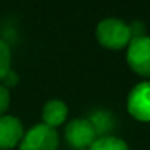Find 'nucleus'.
I'll return each mask as SVG.
<instances>
[{
	"label": "nucleus",
	"instance_id": "f257e3e1",
	"mask_svg": "<svg viewBox=\"0 0 150 150\" xmlns=\"http://www.w3.org/2000/svg\"><path fill=\"white\" fill-rule=\"evenodd\" d=\"M95 37L98 44L110 50H121L129 45L132 39L131 26L118 18H107L97 24Z\"/></svg>",
	"mask_w": 150,
	"mask_h": 150
},
{
	"label": "nucleus",
	"instance_id": "f03ea898",
	"mask_svg": "<svg viewBox=\"0 0 150 150\" xmlns=\"http://www.w3.org/2000/svg\"><path fill=\"white\" fill-rule=\"evenodd\" d=\"M58 144L60 137L57 129L40 123L24 131V136L18 147L20 150H57Z\"/></svg>",
	"mask_w": 150,
	"mask_h": 150
},
{
	"label": "nucleus",
	"instance_id": "7ed1b4c3",
	"mask_svg": "<svg viewBox=\"0 0 150 150\" xmlns=\"http://www.w3.org/2000/svg\"><path fill=\"white\" fill-rule=\"evenodd\" d=\"M126 62L136 74L150 78V36L132 37L126 47Z\"/></svg>",
	"mask_w": 150,
	"mask_h": 150
},
{
	"label": "nucleus",
	"instance_id": "20e7f679",
	"mask_svg": "<svg viewBox=\"0 0 150 150\" xmlns=\"http://www.w3.org/2000/svg\"><path fill=\"white\" fill-rule=\"evenodd\" d=\"M65 139L74 150H89L97 139V132L87 118H76L66 124Z\"/></svg>",
	"mask_w": 150,
	"mask_h": 150
},
{
	"label": "nucleus",
	"instance_id": "39448f33",
	"mask_svg": "<svg viewBox=\"0 0 150 150\" xmlns=\"http://www.w3.org/2000/svg\"><path fill=\"white\" fill-rule=\"evenodd\" d=\"M126 107L134 120L150 123V81H142L131 89Z\"/></svg>",
	"mask_w": 150,
	"mask_h": 150
},
{
	"label": "nucleus",
	"instance_id": "423d86ee",
	"mask_svg": "<svg viewBox=\"0 0 150 150\" xmlns=\"http://www.w3.org/2000/svg\"><path fill=\"white\" fill-rule=\"evenodd\" d=\"M23 136V123L16 116H11V115L0 116V150H10L20 145Z\"/></svg>",
	"mask_w": 150,
	"mask_h": 150
},
{
	"label": "nucleus",
	"instance_id": "0eeeda50",
	"mask_svg": "<svg viewBox=\"0 0 150 150\" xmlns=\"http://www.w3.org/2000/svg\"><path fill=\"white\" fill-rule=\"evenodd\" d=\"M66 116H68V107L63 100H58V98H52L49 100L42 108V121L45 126L49 127H58L62 126L66 121Z\"/></svg>",
	"mask_w": 150,
	"mask_h": 150
},
{
	"label": "nucleus",
	"instance_id": "6e6552de",
	"mask_svg": "<svg viewBox=\"0 0 150 150\" xmlns=\"http://www.w3.org/2000/svg\"><path fill=\"white\" fill-rule=\"evenodd\" d=\"M89 121L92 123L95 132H97V137H103L108 136L111 129L115 126V120H113V115L107 110H95L92 111V115L87 118Z\"/></svg>",
	"mask_w": 150,
	"mask_h": 150
},
{
	"label": "nucleus",
	"instance_id": "1a4fd4ad",
	"mask_svg": "<svg viewBox=\"0 0 150 150\" xmlns=\"http://www.w3.org/2000/svg\"><path fill=\"white\" fill-rule=\"evenodd\" d=\"M89 150H129V147L123 139L116 136H103L97 137Z\"/></svg>",
	"mask_w": 150,
	"mask_h": 150
},
{
	"label": "nucleus",
	"instance_id": "9d476101",
	"mask_svg": "<svg viewBox=\"0 0 150 150\" xmlns=\"http://www.w3.org/2000/svg\"><path fill=\"white\" fill-rule=\"evenodd\" d=\"M11 69V50L5 39L0 37V82Z\"/></svg>",
	"mask_w": 150,
	"mask_h": 150
},
{
	"label": "nucleus",
	"instance_id": "9b49d317",
	"mask_svg": "<svg viewBox=\"0 0 150 150\" xmlns=\"http://www.w3.org/2000/svg\"><path fill=\"white\" fill-rule=\"evenodd\" d=\"M10 100H11L10 89H7L2 82H0V116H4V115L7 113L8 107H10Z\"/></svg>",
	"mask_w": 150,
	"mask_h": 150
},
{
	"label": "nucleus",
	"instance_id": "f8f14e48",
	"mask_svg": "<svg viewBox=\"0 0 150 150\" xmlns=\"http://www.w3.org/2000/svg\"><path fill=\"white\" fill-rule=\"evenodd\" d=\"M2 84H4L7 89H10L11 86H16L18 84V73L13 71V69H10V71L5 74V78L2 79Z\"/></svg>",
	"mask_w": 150,
	"mask_h": 150
}]
</instances>
